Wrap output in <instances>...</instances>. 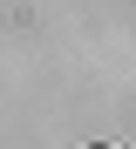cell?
<instances>
[{"label": "cell", "mask_w": 136, "mask_h": 149, "mask_svg": "<svg viewBox=\"0 0 136 149\" xmlns=\"http://www.w3.org/2000/svg\"><path fill=\"white\" fill-rule=\"evenodd\" d=\"M89 149H123V142H89Z\"/></svg>", "instance_id": "6da1fadb"}]
</instances>
